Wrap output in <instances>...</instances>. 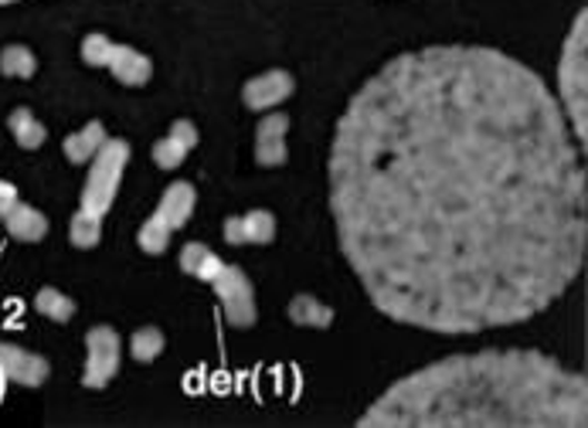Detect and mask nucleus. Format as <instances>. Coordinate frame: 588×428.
I'll use <instances>...</instances> for the list:
<instances>
[{
  "label": "nucleus",
  "mask_w": 588,
  "mask_h": 428,
  "mask_svg": "<svg viewBox=\"0 0 588 428\" xmlns=\"http://www.w3.org/2000/svg\"><path fill=\"white\" fill-rule=\"evenodd\" d=\"M4 228H8V235L11 239H18V242H41L45 235H48V218L38 211V207H31V204H24V201H18L4 218Z\"/></svg>",
  "instance_id": "14"
},
{
  "label": "nucleus",
  "mask_w": 588,
  "mask_h": 428,
  "mask_svg": "<svg viewBox=\"0 0 588 428\" xmlns=\"http://www.w3.org/2000/svg\"><path fill=\"white\" fill-rule=\"evenodd\" d=\"M129 353H134V361L140 364H150L157 361V357L164 353V333L157 327H144L134 333V340H129Z\"/></svg>",
  "instance_id": "22"
},
{
  "label": "nucleus",
  "mask_w": 588,
  "mask_h": 428,
  "mask_svg": "<svg viewBox=\"0 0 588 428\" xmlns=\"http://www.w3.org/2000/svg\"><path fill=\"white\" fill-rule=\"evenodd\" d=\"M106 68L112 71V79L129 86V89H140L150 82L154 76V61L137 51V48H129V45H112L109 48V58H106Z\"/></svg>",
  "instance_id": "13"
},
{
  "label": "nucleus",
  "mask_w": 588,
  "mask_h": 428,
  "mask_svg": "<svg viewBox=\"0 0 588 428\" xmlns=\"http://www.w3.org/2000/svg\"><path fill=\"white\" fill-rule=\"evenodd\" d=\"M276 239V214L255 207L248 214L225 222V242L228 245H270Z\"/></svg>",
  "instance_id": "11"
},
{
  "label": "nucleus",
  "mask_w": 588,
  "mask_h": 428,
  "mask_svg": "<svg viewBox=\"0 0 588 428\" xmlns=\"http://www.w3.org/2000/svg\"><path fill=\"white\" fill-rule=\"evenodd\" d=\"M215 296L222 300V310H225V320L238 330H248L255 327L258 320V310H255V290H252V279L245 275V269L238 265H222L215 272V279L208 282Z\"/></svg>",
  "instance_id": "6"
},
{
  "label": "nucleus",
  "mask_w": 588,
  "mask_h": 428,
  "mask_svg": "<svg viewBox=\"0 0 588 428\" xmlns=\"http://www.w3.org/2000/svg\"><path fill=\"white\" fill-rule=\"evenodd\" d=\"M119 353H122L119 333L112 327H92L86 333V374H82V385L92 388V391L106 388L119 374Z\"/></svg>",
  "instance_id": "7"
},
{
  "label": "nucleus",
  "mask_w": 588,
  "mask_h": 428,
  "mask_svg": "<svg viewBox=\"0 0 588 428\" xmlns=\"http://www.w3.org/2000/svg\"><path fill=\"white\" fill-rule=\"evenodd\" d=\"M35 307H38L41 317H48V320H55V323H69V320L76 317V303L65 296V293L51 290V285H45V290L35 296Z\"/></svg>",
  "instance_id": "20"
},
{
  "label": "nucleus",
  "mask_w": 588,
  "mask_h": 428,
  "mask_svg": "<svg viewBox=\"0 0 588 428\" xmlns=\"http://www.w3.org/2000/svg\"><path fill=\"white\" fill-rule=\"evenodd\" d=\"M222 265H225V262H222L208 245H202V242H187V245L180 249V272H187V275H194V279H202V282H212Z\"/></svg>",
  "instance_id": "16"
},
{
  "label": "nucleus",
  "mask_w": 588,
  "mask_h": 428,
  "mask_svg": "<svg viewBox=\"0 0 588 428\" xmlns=\"http://www.w3.org/2000/svg\"><path fill=\"white\" fill-rule=\"evenodd\" d=\"M8 129L14 133V139H18V147L21 150H38L41 143L48 139V129L35 119V113L31 109H14L11 116H8Z\"/></svg>",
  "instance_id": "18"
},
{
  "label": "nucleus",
  "mask_w": 588,
  "mask_h": 428,
  "mask_svg": "<svg viewBox=\"0 0 588 428\" xmlns=\"http://www.w3.org/2000/svg\"><path fill=\"white\" fill-rule=\"evenodd\" d=\"M106 139H109V136H106V126H102L99 119H92V123H86L79 133L65 136L61 150H65V157H69V164L86 167V164L99 154V147H102Z\"/></svg>",
  "instance_id": "15"
},
{
  "label": "nucleus",
  "mask_w": 588,
  "mask_h": 428,
  "mask_svg": "<svg viewBox=\"0 0 588 428\" xmlns=\"http://www.w3.org/2000/svg\"><path fill=\"white\" fill-rule=\"evenodd\" d=\"M194 147H198V126H194L190 119H177L170 126V133L154 143V164L160 171H177Z\"/></svg>",
  "instance_id": "12"
},
{
  "label": "nucleus",
  "mask_w": 588,
  "mask_h": 428,
  "mask_svg": "<svg viewBox=\"0 0 588 428\" xmlns=\"http://www.w3.org/2000/svg\"><path fill=\"white\" fill-rule=\"evenodd\" d=\"M21 201V194H18V187L11 184V181H0V218L14 207Z\"/></svg>",
  "instance_id": "24"
},
{
  "label": "nucleus",
  "mask_w": 588,
  "mask_h": 428,
  "mask_svg": "<svg viewBox=\"0 0 588 428\" xmlns=\"http://www.w3.org/2000/svg\"><path fill=\"white\" fill-rule=\"evenodd\" d=\"M109 48H112V41H109L106 35L92 31V35H86V41H82V61L92 65V68H106Z\"/></svg>",
  "instance_id": "23"
},
{
  "label": "nucleus",
  "mask_w": 588,
  "mask_h": 428,
  "mask_svg": "<svg viewBox=\"0 0 588 428\" xmlns=\"http://www.w3.org/2000/svg\"><path fill=\"white\" fill-rule=\"evenodd\" d=\"M69 239L76 249H96L102 242V218H92L86 211L72 214V225H69Z\"/></svg>",
  "instance_id": "21"
},
{
  "label": "nucleus",
  "mask_w": 588,
  "mask_h": 428,
  "mask_svg": "<svg viewBox=\"0 0 588 428\" xmlns=\"http://www.w3.org/2000/svg\"><path fill=\"white\" fill-rule=\"evenodd\" d=\"M588 381L545 350L455 353L391 385L361 428H585Z\"/></svg>",
  "instance_id": "2"
},
{
  "label": "nucleus",
  "mask_w": 588,
  "mask_h": 428,
  "mask_svg": "<svg viewBox=\"0 0 588 428\" xmlns=\"http://www.w3.org/2000/svg\"><path fill=\"white\" fill-rule=\"evenodd\" d=\"M0 4H18V0H0Z\"/></svg>",
  "instance_id": "25"
},
{
  "label": "nucleus",
  "mask_w": 588,
  "mask_h": 428,
  "mask_svg": "<svg viewBox=\"0 0 588 428\" xmlns=\"http://www.w3.org/2000/svg\"><path fill=\"white\" fill-rule=\"evenodd\" d=\"M331 214L378 313L463 337L517 327L581 275V143L525 61L487 45L391 58L337 119Z\"/></svg>",
  "instance_id": "1"
},
{
  "label": "nucleus",
  "mask_w": 588,
  "mask_h": 428,
  "mask_svg": "<svg viewBox=\"0 0 588 428\" xmlns=\"http://www.w3.org/2000/svg\"><path fill=\"white\" fill-rule=\"evenodd\" d=\"M194 204H198V191H194V184H190V181H174V184L164 191L157 211L140 225V235H137L140 249H144L147 255H164L167 245H170V235L190 222Z\"/></svg>",
  "instance_id": "5"
},
{
  "label": "nucleus",
  "mask_w": 588,
  "mask_h": 428,
  "mask_svg": "<svg viewBox=\"0 0 588 428\" xmlns=\"http://www.w3.org/2000/svg\"><path fill=\"white\" fill-rule=\"evenodd\" d=\"M293 93H296V79L290 76V71H283V68H273V71H263V76H255V79L245 82L242 103L252 113H270L280 103H286Z\"/></svg>",
  "instance_id": "9"
},
{
  "label": "nucleus",
  "mask_w": 588,
  "mask_h": 428,
  "mask_svg": "<svg viewBox=\"0 0 588 428\" xmlns=\"http://www.w3.org/2000/svg\"><path fill=\"white\" fill-rule=\"evenodd\" d=\"M0 71L11 79H31L38 71V58L24 45H8L4 51H0Z\"/></svg>",
  "instance_id": "19"
},
{
  "label": "nucleus",
  "mask_w": 588,
  "mask_h": 428,
  "mask_svg": "<svg viewBox=\"0 0 588 428\" xmlns=\"http://www.w3.org/2000/svg\"><path fill=\"white\" fill-rule=\"evenodd\" d=\"M51 374V364L41 353H31L14 343H0V378L21 388H41Z\"/></svg>",
  "instance_id": "8"
},
{
  "label": "nucleus",
  "mask_w": 588,
  "mask_h": 428,
  "mask_svg": "<svg viewBox=\"0 0 588 428\" xmlns=\"http://www.w3.org/2000/svg\"><path fill=\"white\" fill-rule=\"evenodd\" d=\"M129 164V143L126 139H106L99 154L89 160V177L82 187V201L79 211L92 214V218H106V211L112 207L119 184H122V171Z\"/></svg>",
  "instance_id": "4"
},
{
  "label": "nucleus",
  "mask_w": 588,
  "mask_h": 428,
  "mask_svg": "<svg viewBox=\"0 0 588 428\" xmlns=\"http://www.w3.org/2000/svg\"><path fill=\"white\" fill-rule=\"evenodd\" d=\"M286 129H290V116L283 113H270L258 119L255 126V160L258 167H283L286 164Z\"/></svg>",
  "instance_id": "10"
},
{
  "label": "nucleus",
  "mask_w": 588,
  "mask_h": 428,
  "mask_svg": "<svg viewBox=\"0 0 588 428\" xmlns=\"http://www.w3.org/2000/svg\"><path fill=\"white\" fill-rule=\"evenodd\" d=\"M290 320H293L296 327L326 330V327L334 323V310H331V307H323L316 296L300 293V296H293V300H290Z\"/></svg>",
  "instance_id": "17"
},
{
  "label": "nucleus",
  "mask_w": 588,
  "mask_h": 428,
  "mask_svg": "<svg viewBox=\"0 0 588 428\" xmlns=\"http://www.w3.org/2000/svg\"><path fill=\"white\" fill-rule=\"evenodd\" d=\"M558 106L578 143L588 139V14L578 11L558 61Z\"/></svg>",
  "instance_id": "3"
}]
</instances>
